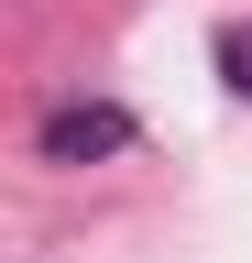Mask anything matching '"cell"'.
Returning a JSON list of instances; mask_svg holds the SVG:
<instances>
[{
	"label": "cell",
	"instance_id": "obj_1",
	"mask_svg": "<svg viewBox=\"0 0 252 263\" xmlns=\"http://www.w3.org/2000/svg\"><path fill=\"white\" fill-rule=\"evenodd\" d=\"M44 164H99V154H121L132 143V110H110V99H66V110H44Z\"/></svg>",
	"mask_w": 252,
	"mask_h": 263
},
{
	"label": "cell",
	"instance_id": "obj_2",
	"mask_svg": "<svg viewBox=\"0 0 252 263\" xmlns=\"http://www.w3.org/2000/svg\"><path fill=\"white\" fill-rule=\"evenodd\" d=\"M219 66H230V88L252 99V33H219Z\"/></svg>",
	"mask_w": 252,
	"mask_h": 263
}]
</instances>
